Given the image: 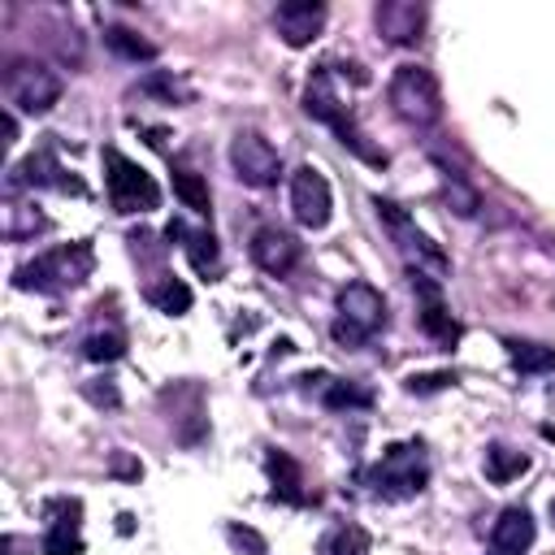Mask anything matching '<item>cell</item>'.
Returning a JSON list of instances; mask_svg holds the SVG:
<instances>
[{
    "label": "cell",
    "mask_w": 555,
    "mask_h": 555,
    "mask_svg": "<svg viewBox=\"0 0 555 555\" xmlns=\"http://www.w3.org/2000/svg\"><path fill=\"white\" fill-rule=\"evenodd\" d=\"M373 26L386 43L395 48H412L425 30V4H412V0H382L373 9Z\"/></svg>",
    "instance_id": "obj_15"
},
{
    "label": "cell",
    "mask_w": 555,
    "mask_h": 555,
    "mask_svg": "<svg viewBox=\"0 0 555 555\" xmlns=\"http://www.w3.org/2000/svg\"><path fill=\"white\" fill-rule=\"evenodd\" d=\"M39 230H48V217L43 212H35L26 204H9L4 208V234L9 238H26V234H39Z\"/></svg>",
    "instance_id": "obj_29"
},
{
    "label": "cell",
    "mask_w": 555,
    "mask_h": 555,
    "mask_svg": "<svg viewBox=\"0 0 555 555\" xmlns=\"http://www.w3.org/2000/svg\"><path fill=\"white\" fill-rule=\"evenodd\" d=\"M104 186H108L113 212H152L160 204L156 178L139 160L121 156L117 147H104Z\"/></svg>",
    "instance_id": "obj_6"
},
{
    "label": "cell",
    "mask_w": 555,
    "mask_h": 555,
    "mask_svg": "<svg viewBox=\"0 0 555 555\" xmlns=\"http://www.w3.org/2000/svg\"><path fill=\"white\" fill-rule=\"evenodd\" d=\"M304 113H308V117H317V121H325V126L338 134V143H343V147H351L364 165H377V169L386 165V152H382L377 143H369V134L356 126L351 108L338 100L330 65H317V69H312V78H308V87H304Z\"/></svg>",
    "instance_id": "obj_1"
},
{
    "label": "cell",
    "mask_w": 555,
    "mask_h": 555,
    "mask_svg": "<svg viewBox=\"0 0 555 555\" xmlns=\"http://www.w3.org/2000/svg\"><path fill=\"white\" fill-rule=\"evenodd\" d=\"M525 468H529V455H525V451H512V447H503V442L486 447V477H490L494 486H507V481L520 477Z\"/></svg>",
    "instance_id": "obj_25"
},
{
    "label": "cell",
    "mask_w": 555,
    "mask_h": 555,
    "mask_svg": "<svg viewBox=\"0 0 555 555\" xmlns=\"http://www.w3.org/2000/svg\"><path fill=\"white\" fill-rule=\"evenodd\" d=\"M386 95H390L395 117L408 121V126H416V130H425V126H434V121L442 117L438 78H434V69H425V65H416V61H408V65H399V69L390 74Z\"/></svg>",
    "instance_id": "obj_4"
},
{
    "label": "cell",
    "mask_w": 555,
    "mask_h": 555,
    "mask_svg": "<svg viewBox=\"0 0 555 555\" xmlns=\"http://www.w3.org/2000/svg\"><path fill=\"white\" fill-rule=\"evenodd\" d=\"M134 91H139V95H156V100H165V104H186V100H191V87H186L178 74H169V69H152L147 78H139Z\"/></svg>",
    "instance_id": "obj_26"
},
{
    "label": "cell",
    "mask_w": 555,
    "mask_h": 555,
    "mask_svg": "<svg viewBox=\"0 0 555 555\" xmlns=\"http://www.w3.org/2000/svg\"><path fill=\"white\" fill-rule=\"evenodd\" d=\"M291 212L304 230H325L330 225V212H334V195H330V182L321 169L312 165H299L295 178H291Z\"/></svg>",
    "instance_id": "obj_10"
},
{
    "label": "cell",
    "mask_w": 555,
    "mask_h": 555,
    "mask_svg": "<svg viewBox=\"0 0 555 555\" xmlns=\"http://www.w3.org/2000/svg\"><path fill=\"white\" fill-rule=\"evenodd\" d=\"M334 308H338V317H334L330 334H334L338 347H364V343L386 325V299H382V291L369 286V282H347V286H338Z\"/></svg>",
    "instance_id": "obj_3"
},
{
    "label": "cell",
    "mask_w": 555,
    "mask_h": 555,
    "mask_svg": "<svg viewBox=\"0 0 555 555\" xmlns=\"http://www.w3.org/2000/svg\"><path fill=\"white\" fill-rule=\"evenodd\" d=\"M373 208H377L382 225L390 230V238H395V243L416 260V269H421V264H429L434 273H447V256H442V251L434 247V238L412 221V212H408V208H399L395 199H382V195L373 199Z\"/></svg>",
    "instance_id": "obj_9"
},
{
    "label": "cell",
    "mask_w": 555,
    "mask_h": 555,
    "mask_svg": "<svg viewBox=\"0 0 555 555\" xmlns=\"http://www.w3.org/2000/svg\"><path fill=\"white\" fill-rule=\"evenodd\" d=\"M17 139V117H13V108H4V143H13Z\"/></svg>",
    "instance_id": "obj_34"
},
{
    "label": "cell",
    "mask_w": 555,
    "mask_h": 555,
    "mask_svg": "<svg viewBox=\"0 0 555 555\" xmlns=\"http://www.w3.org/2000/svg\"><path fill=\"white\" fill-rule=\"evenodd\" d=\"M126 351V334L121 330H100V334H87L82 338V356L95 360V364H108Z\"/></svg>",
    "instance_id": "obj_28"
},
{
    "label": "cell",
    "mask_w": 555,
    "mask_h": 555,
    "mask_svg": "<svg viewBox=\"0 0 555 555\" xmlns=\"http://www.w3.org/2000/svg\"><path fill=\"white\" fill-rule=\"evenodd\" d=\"M17 186H52V191L87 195V182L74 178V173L52 156V147H39V152H30L17 169H9V191H17Z\"/></svg>",
    "instance_id": "obj_11"
},
{
    "label": "cell",
    "mask_w": 555,
    "mask_h": 555,
    "mask_svg": "<svg viewBox=\"0 0 555 555\" xmlns=\"http://www.w3.org/2000/svg\"><path fill=\"white\" fill-rule=\"evenodd\" d=\"M264 468H269V477H273V494L282 499V503H304V473H299V464L286 455V451H269L264 455Z\"/></svg>",
    "instance_id": "obj_21"
},
{
    "label": "cell",
    "mask_w": 555,
    "mask_h": 555,
    "mask_svg": "<svg viewBox=\"0 0 555 555\" xmlns=\"http://www.w3.org/2000/svg\"><path fill=\"white\" fill-rule=\"evenodd\" d=\"M4 100L30 117L48 113L56 100H61V74L48 65V61H35V56H17L9 61L4 69Z\"/></svg>",
    "instance_id": "obj_7"
},
{
    "label": "cell",
    "mask_w": 555,
    "mask_h": 555,
    "mask_svg": "<svg viewBox=\"0 0 555 555\" xmlns=\"http://www.w3.org/2000/svg\"><path fill=\"white\" fill-rule=\"evenodd\" d=\"M273 30L286 48H308L325 30V4L321 0H286L273 9Z\"/></svg>",
    "instance_id": "obj_13"
},
{
    "label": "cell",
    "mask_w": 555,
    "mask_h": 555,
    "mask_svg": "<svg viewBox=\"0 0 555 555\" xmlns=\"http://www.w3.org/2000/svg\"><path fill=\"white\" fill-rule=\"evenodd\" d=\"M113 468H117V473H126V477H139V464H130V460H121V455L113 460Z\"/></svg>",
    "instance_id": "obj_35"
},
{
    "label": "cell",
    "mask_w": 555,
    "mask_h": 555,
    "mask_svg": "<svg viewBox=\"0 0 555 555\" xmlns=\"http://www.w3.org/2000/svg\"><path fill=\"white\" fill-rule=\"evenodd\" d=\"M317 555H369V533L360 525L343 520V525H334V529L321 533Z\"/></svg>",
    "instance_id": "obj_22"
},
{
    "label": "cell",
    "mask_w": 555,
    "mask_h": 555,
    "mask_svg": "<svg viewBox=\"0 0 555 555\" xmlns=\"http://www.w3.org/2000/svg\"><path fill=\"white\" fill-rule=\"evenodd\" d=\"M225 538H230L238 551H247V555H269L264 538H260L256 529H247V525H230V529H225Z\"/></svg>",
    "instance_id": "obj_31"
},
{
    "label": "cell",
    "mask_w": 555,
    "mask_h": 555,
    "mask_svg": "<svg viewBox=\"0 0 555 555\" xmlns=\"http://www.w3.org/2000/svg\"><path fill=\"white\" fill-rule=\"evenodd\" d=\"M434 169H438V182H442V199L451 204V212L455 217H477V208H481V195H477V186L455 169V165H447L442 156H434Z\"/></svg>",
    "instance_id": "obj_18"
},
{
    "label": "cell",
    "mask_w": 555,
    "mask_h": 555,
    "mask_svg": "<svg viewBox=\"0 0 555 555\" xmlns=\"http://www.w3.org/2000/svg\"><path fill=\"white\" fill-rule=\"evenodd\" d=\"M369 490L377 499H412L425 490L429 481V464H425V451L416 442H390L382 451V460L369 468Z\"/></svg>",
    "instance_id": "obj_5"
},
{
    "label": "cell",
    "mask_w": 555,
    "mask_h": 555,
    "mask_svg": "<svg viewBox=\"0 0 555 555\" xmlns=\"http://www.w3.org/2000/svg\"><path fill=\"white\" fill-rule=\"evenodd\" d=\"M538 538V525L525 507H503L490 529V555H525Z\"/></svg>",
    "instance_id": "obj_17"
},
{
    "label": "cell",
    "mask_w": 555,
    "mask_h": 555,
    "mask_svg": "<svg viewBox=\"0 0 555 555\" xmlns=\"http://www.w3.org/2000/svg\"><path fill=\"white\" fill-rule=\"evenodd\" d=\"M95 269V251L91 243H65V247H52L43 256H35L30 264H22L13 273V286L17 291H39V295H61V291H74L91 278Z\"/></svg>",
    "instance_id": "obj_2"
},
{
    "label": "cell",
    "mask_w": 555,
    "mask_h": 555,
    "mask_svg": "<svg viewBox=\"0 0 555 555\" xmlns=\"http://www.w3.org/2000/svg\"><path fill=\"white\" fill-rule=\"evenodd\" d=\"M143 299L152 304V308H160V312H169V317H182V312H191V286L182 282V278H173V273H160L156 282H147L143 286Z\"/></svg>",
    "instance_id": "obj_20"
},
{
    "label": "cell",
    "mask_w": 555,
    "mask_h": 555,
    "mask_svg": "<svg viewBox=\"0 0 555 555\" xmlns=\"http://www.w3.org/2000/svg\"><path fill=\"white\" fill-rule=\"evenodd\" d=\"M507 360H512V369L516 373H525V377H533V373H551L555 369V347H546V343H507Z\"/></svg>",
    "instance_id": "obj_24"
},
{
    "label": "cell",
    "mask_w": 555,
    "mask_h": 555,
    "mask_svg": "<svg viewBox=\"0 0 555 555\" xmlns=\"http://www.w3.org/2000/svg\"><path fill=\"white\" fill-rule=\"evenodd\" d=\"M247 251H251L256 269H264L269 278H286L299 264V238L291 230H282V225H260L251 234V247Z\"/></svg>",
    "instance_id": "obj_14"
},
{
    "label": "cell",
    "mask_w": 555,
    "mask_h": 555,
    "mask_svg": "<svg viewBox=\"0 0 555 555\" xmlns=\"http://www.w3.org/2000/svg\"><path fill=\"white\" fill-rule=\"evenodd\" d=\"M165 234H169V238H186V256H191V264H195L199 273H208V282L221 273V251H217V238H212L208 230H186L182 221H169Z\"/></svg>",
    "instance_id": "obj_19"
},
{
    "label": "cell",
    "mask_w": 555,
    "mask_h": 555,
    "mask_svg": "<svg viewBox=\"0 0 555 555\" xmlns=\"http://www.w3.org/2000/svg\"><path fill=\"white\" fill-rule=\"evenodd\" d=\"M173 195L182 199V208H191V212H199V217H208V208H212L208 182H204L195 169H173Z\"/></svg>",
    "instance_id": "obj_27"
},
{
    "label": "cell",
    "mask_w": 555,
    "mask_h": 555,
    "mask_svg": "<svg viewBox=\"0 0 555 555\" xmlns=\"http://www.w3.org/2000/svg\"><path fill=\"white\" fill-rule=\"evenodd\" d=\"M230 165H234V178H238L243 186H256V191L278 186V178H282V156H278V147H273L264 134H256V130H238V134L230 139Z\"/></svg>",
    "instance_id": "obj_8"
},
{
    "label": "cell",
    "mask_w": 555,
    "mask_h": 555,
    "mask_svg": "<svg viewBox=\"0 0 555 555\" xmlns=\"http://www.w3.org/2000/svg\"><path fill=\"white\" fill-rule=\"evenodd\" d=\"M48 529H43V555H82V533H78V516L82 503L78 499H52L48 507Z\"/></svg>",
    "instance_id": "obj_16"
},
{
    "label": "cell",
    "mask_w": 555,
    "mask_h": 555,
    "mask_svg": "<svg viewBox=\"0 0 555 555\" xmlns=\"http://www.w3.org/2000/svg\"><path fill=\"white\" fill-rule=\"evenodd\" d=\"M412 291H416V312H421V330L434 338V343H442V347H451L455 338H460V325H455V317H451V308L442 304V286H438V278L434 273H425V269H412Z\"/></svg>",
    "instance_id": "obj_12"
},
{
    "label": "cell",
    "mask_w": 555,
    "mask_h": 555,
    "mask_svg": "<svg viewBox=\"0 0 555 555\" xmlns=\"http://www.w3.org/2000/svg\"><path fill=\"white\" fill-rule=\"evenodd\" d=\"M104 48L113 52V56H121V61H152L156 56V43H147L139 30H130V26H104Z\"/></svg>",
    "instance_id": "obj_23"
},
{
    "label": "cell",
    "mask_w": 555,
    "mask_h": 555,
    "mask_svg": "<svg viewBox=\"0 0 555 555\" xmlns=\"http://www.w3.org/2000/svg\"><path fill=\"white\" fill-rule=\"evenodd\" d=\"M373 403V390L356 386V382H330L325 386V408L343 412V408H369Z\"/></svg>",
    "instance_id": "obj_30"
},
{
    "label": "cell",
    "mask_w": 555,
    "mask_h": 555,
    "mask_svg": "<svg viewBox=\"0 0 555 555\" xmlns=\"http://www.w3.org/2000/svg\"><path fill=\"white\" fill-rule=\"evenodd\" d=\"M82 395H87L95 408H117V403H121V395H117V386H113L108 377H104V382H87Z\"/></svg>",
    "instance_id": "obj_33"
},
{
    "label": "cell",
    "mask_w": 555,
    "mask_h": 555,
    "mask_svg": "<svg viewBox=\"0 0 555 555\" xmlns=\"http://www.w3.org/2000/svg\"><path fill=\"white\" fill-rule=\"evenodd\" d=\"M455 382V373H412L408 377V390L412 395H429V390H442V386H451Z\"/></svg>",
    "instance_id": "obj_32"
}]
</instances>
